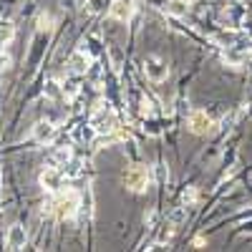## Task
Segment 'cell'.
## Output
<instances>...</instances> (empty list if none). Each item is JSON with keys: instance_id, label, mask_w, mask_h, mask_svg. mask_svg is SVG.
Instances as JSON below:
<instances>
[{"instance_id": "1", "label": "cell", "mask_w": 252, "mask_h": 252, "mask_svg": "<svg viewBox=\"0 0 252 252\" xmlns=\"http://www.w3.org/2000/svg\"><path fill=\"white\" fill-rule=\"evenodd\" d=\"M51 212L58 217V220H73L78 215V207H81V199L73 189H58L53 194V202L48 204Z\"/></svg>"}, {"instance_id": "2", "label": "cell", "mask_w": 252, "mask_h": 252, "mask_svg": "<svg viewBox=\"0 0 252 252\" xmlns=\"http://www.w3.org/2000/svg\"><path fill=\"white\" fill-rule=\"evenodd\" d=\"M149 182H152V174H149V169H146L144 164L129 166V169H126V174H124L126 189H129V192H134V194L146 192V189H149Z\"/></svg>"}, {"instance_id": "3", "label": "cell", "mask_w": 252, "mask_h": 252, "mask_svg": "<svg viewBox=\"0 0 252 252\" xmlns=\"http://www.w3.org/2000/svg\"><path fill=\"white\" fill-rule=\"evenodd\" d=\"M91 126L96 129V134H101V136L103 134H111L116 129V116H114L109 103H98V109H96V114L91 119Z\"/></svg>"}, {"instance_id": "4", "label": "cell", "mask_w": 252, "mask_h": 252, "mask_svg": "<svg viewBox=\"0 0 252 252\" xmlns=\"http://www.w3.org/2000/svg\"><path fill=\"white\" fill-rule=\"evenodd\" d=\"M144 76L149 81H154V83H161V81H166V76H169V66H166L159 56H149L144 61Z\"/></svg>"}, {"instance_id": "5", "label": "cell", "mask_w": 252, "mask_h": 252, "mask_svg": "<svg viewBox=\"0 0 252 252\" xmlns=\"http://www.w3.org/2000/svg\"><path fill=\"white\" fill-rule=\"evenodd\" d=\"M136 13V0H114L109 5V15L119 23H129Z\"/></svg>"}, {"instance_id": "6", "label": "cell", "mask_w": 252, "mask_h": 252, "mask_svg": "<svg viewBox=\"0 0 252 252\" xmlns=\"http://www.w3.org/2000/svg\"><path fill=\"white\" fill-rule=\"evenodd\" d=\"M38 182H40V187H43L46 192H51V194H56L58 189H63V174H61L58 166H46V169L40 172Z\"/></svg>"}, {"instance_id": "7", "label": "cell", "mask_w": 252, "mask_h": 252, "mask_svg": "<svg viewBox=\"0 0 252 252\" xmlns=\"http://www.w3.org/2000/svg\"><path fill=\"white\" fill-rule=\"evenodd\" d=\"M187 126H189V131H192V134L204 136L209 129H212V119L207 116V111H192V114H189Z\"/></svg>"}, {"instance_id": "8", "label": "cell", "mask_w": 252, "mask_h": 252, "mask_svg": "<svg viewBox=\"0 0 252 252\" xmlns=\"http://www.w3.org/2000/svg\"><path fill=\"white\" fill-rule=\"evenodd\" d=\"M26 242H28L26 227H23V224H18V222L10 224V227H8V235H5V245H8V250H23Z\"/></svg>"}, {"instance_id": "9", "label": "cell", "mask_w": 252, "mask_h": 252, "mask_svg": "<svg viewBox=\"0 0 252 252\" xmlns=\"http://www.w3.org/2000/svg\"><path fill=\"white\" fill-rule=\"evenodd\" d=\"M33 139L38 144H53V139H56V124L53 121H38L33 126Z\"/></svg>"}, {"instance_id": "10", "label": "cell", "mask_w": 252, "mask_h": 252, "mask_svg": "<svg viewBox=\"0 0 252 252\" xmlns=\"http://www.w3.org/2000/svg\"><path fill=\"white\" fill-rule=\"evenodd\" d=\"M68 68H71V73H76V76L86 73V71L91 68V58L86 56V51H73L71 58H68Z\"/></svg>"}, {"instance_id": "11", "label": "cell", "mask_w": 252, "mask_h": 252, "mask_svg": "<svg viewBox=\"0 0 252 252\" xmlns=\"http://www.w3.org/2000/svg\"><path fill=\"white\" fill-rule=\"evenodd\" d=\"M15 35V26L13 20H0V46H8Z\"/></svg>"}, {"instance_id": "12", "label": "cell", "mask_w": 252, "mask_h": 252, "mask_svg": "<svg viewBox=\"0 0 252 252\" xmlns=\"http://www.w3.org/2000/svg\"><path fill=\"white\" fill-rule=\"evenodd\" d=\"M164 10L169 13V15H184L187 10H189V5H187V0H169V3L164 5Z\"/></svg>"}, {"instance_id": "13", "label": "cell", "mask_w": 252, "mask_h": 252, "mask_svg": "<svg viewBox=\"0 0 252 252\" xmlns=\"http://www.w3.org/2000/svg\"><path fill=\"white\" fill-rule=\"evenodd\" d=\"M35 31H38V33H48V31H53V18H51L48 13H40L38 20H35Z\"/></svg>"}, {"instance_id": "14", "label": "cell", "mask_w": 252, "mask_h": 252, "mask_svg": "<svg viewBox=\"0 0 252 252\" xmlns=\"http://www.w3.org/2000/svg\"><path fill=\"white\" fill-rule=\"evenodd\" d=\"M53 161H56L58 166L68 164V161H71V146H58L56 154H53Z\"/></svg>"}, {"instance_id": "15", "label": "cell", "mask_w": 252, "mask_h": 252, "mask_svg": "<svg viewBox=\"0 0 252 252\" xmlns=\"http://www.w3.org/2000/svg\"><path fill=\"white\" fill-rule=\"evenodd\" d=\"M86 13H91V15H98V13H103L106 10V0H86Z\"/></svg>"}, {"instance_id": "16", "label": "cell", "mask_w": 252, "mask_h": 252, "mask_svg": "<svg viewBox=\"0 0 252 252\" xmlns=\"http://www.w3.org/2000/svg\"><path fill=\"white\" fill-rule=\"evenodd\" d=\"M61 91H63V98H73V96L78 94V86H76L73 81H66V83L61 86Z\"/></svg>"}, {"instance_id": "17", "label": "cell", "mask_w": 252, "mask_h": 252, "mask_svg": "<svg viewBox=\"0 0 252 252\" xmlns=\"http://www.w3.org/2000/svg\"><path fill=\"white\" fill-rule=\"evenodd\" d=\"M10 63H13V58H10V53L0 46V71H8L10 68Z\"/></svg>"}, {"instance_id": "18", "label": "cell", "mask_w": 252, "mask_h": 252, "mask_svg": "<svg viewBox=\"0 0 252 252\" xmlns=\"http://www.w3.org/2000/svg\"><path fill=\"white\" fill-rule=\"evenodd\" d=\"M182 199H184V204H192V202L197 199V189H189V192H184Z\"/></svg>"}, {"instance_id": "19", "label": "cell", "mask_w": 252, "mask_h": 252, "mask_svg": "<svg viewBox=\"0 0 252 252\" xmlns=\"http://www.w3.org/2000/svg\"><path fill=\"white\" fill-rule=\"evenodd\" d=\"M46 91H48V96H63V91L58 89V83H56V81L48 83V89H46Z\"/></svg>"}, {"instance_id": "20", "label": "cell", "mask_w": 252, "mask_h": 252, "mask_svg": "<svg viewBox=\"0 0 252 252\" xmlns=\"http://www.w3.org/2000/svg\"><path fill=\"white\" fill-rule=\"evenodd\" d=\"M61 8L63 10H73L76 8V0H61Z\"/></svg>"}]
</instances>
